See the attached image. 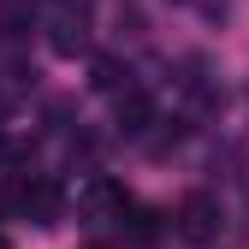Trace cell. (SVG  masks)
Segmentation results:
<instances>
[{"instance_id": "3957f363", "label": "cell", "mask_w": 249, "mask_h": 249, "mask_svg": "<svg viewBox=\"0 0 249 249\" xmlns=\"http://www.w3.org/2000/svg\"><path fill=\"white\" fill-rule=\"evenodd\" d=\"M18 208H24L36 226H59V213H66V196H59V184H53V178H30L24 190H18Z\"/></svg>"}, {"instance_id": "ba28073f", "label": "cell", "mask_w": 249, "mask_h": 249, "mask_svg": "<svg viewBox=\"0 0 249 249\" xmlns=\"http://www.w3.org/2000/svg\"><path fill=\"white\" fill-rule=\"evenodd\" d=\"M0 160H6V137H0Z\"/></svg>"}, {"instance_id": "277c9868", "label": "cell", "mask_w": 249, "mask_h": 249, "mask_svg": "<svg viewBox=\"0 0 249 249\" xmlns=\"http://www.w3.org/2000/svg\"><path fill=\"white\" fill-rule=\"evenodd\" d=\"M48 48L66 53V59L83 53V48H89V24H83V12H53V18H48Z\"/></svg>"}, {"instance_id": "52a82bcc", "label": "cell", "mask_w": 249, "mask_h": 249, "mask_svg": "<svg viewBox=\"0 0 249 249\" xmlns=\"http://www.w3.org/2000/svg\"><path fill=\"white\" fill-rule=\"evenodd\" d=\"M154 231H160V213H154V208H131V237H137V243H148Z\"/></svg>"}, {"instance_id": "9c48e42d", "label": "cell", "mask_w": 249, "mask_h": 249, "mask_svg": "<svg viewBox=\"0 0 249 249\" xmlns=\"http://www.w3.org/2000/svg\"><path fill=\"white\" fill-rule=\"evenodd\" d=\"M0 249H12V243H6V237H0Z\"/></svg>"}, {"instance_id": "5b68a950", "label": "cell", "mask_w": 249, "mask_h": 249, "mask_svg": "<svg viewBox=\"0 0 249 249\" xmlns=\"http://www.w3.org/2000/svg\"><path fill=\"white\" fill-rule=\"evenodd\" d=\"M89 83H95L101 95H131V66H119L113 53H101L95 71H89Z\"/></svg>"}, {"instance_id": "6da1fadb", "label": "cell", "mask_w": 249, "mask_h": 249, "mask_svg": "<svg viewBox=\"0 0 249 249\" xmlns=\"http://www.w3.org/2000/svg\"><path fill=\"white\" fill-rule=\"evenodd\" d=\"M172 220H178V237H184V243H213V237L226 231V208L213 202L208 190H190V196L178 202Z\"/></svg>"}, {"instance_id": "8992f818", "label": "cell", "mask_w": 249, "mask_h": 249, "mask_svg": "<svg viewBox=\"0 0 249 249\" xmlns=\"http://www.w3.org/2000/svg\"><path fill=\"white\" fill-rule=\"evenodd\" d=\"M148 124H154V107H148V95H142V89H131V95H119V131L142 137Z\"/></svg>"}, {"instance_id": "7a4b0ae2", "label": "cell", "mask_w": 249, "mask_h": 249, "mask_svg": "<svg viewBox=\"0 0 249 249\" xmlns=\"http://www.w3.org/2000/svg\"><path fill=\"white\" fill-rule=\"evenodd\" d=\"M77 213L89 226H107V220H124V213H131V196H124L119 178H89L77 190Z\"/></svg>"}]
</instances>
